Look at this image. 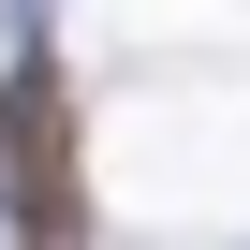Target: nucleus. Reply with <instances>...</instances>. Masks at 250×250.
<instances>
[{
    "instance_id": "1",
    "label": "nucleus",
    "mask_w": 250,
    "mask_h": 250,
    "mask_svg": "<svg viewBox=\"0 0 250 250\" xmlns=\"http://www.w3.org/2000/svg\"><path fill=\"white\" fill-rule=\"evenodd\" d=\"M0 177H15V221L30 235H88V191H74V74L44 44L0 74Z\"/></svg>"
}]
</instances>
